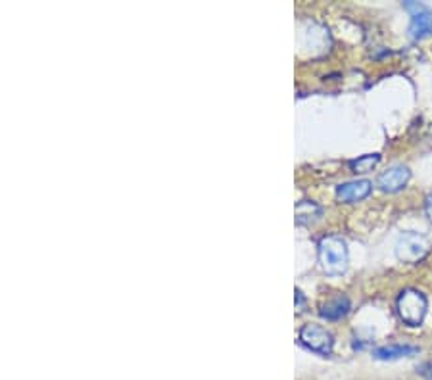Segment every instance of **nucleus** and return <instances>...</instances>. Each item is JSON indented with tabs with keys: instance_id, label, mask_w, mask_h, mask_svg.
Wrapping results in <instances>:
<instances>
[{
	"instance_id": "0eeeda50",
	"label": "nucleus",
	"mask_w": 432,
	"mask_h": 380,
	"mask_svg": "<svg viewBox=\"0 0 432 380\" xmlns=\"http://www.w3.org/2000/svg\"><path fill=\"white\" fill-rule=\"evenodd\" d=\"M371 190H373V184H371V181H367V179L350 181V183L340 184V186L336 189V198H338V202L354 203L369 196Z\"/></svg>"
},
{
	"instance_id": "20e7f679",
	"label": "nucleus",
	"mask_w": 432,
	"mask_h": 380,
	"mask_svg": "<svg viewBox=\"0 0 432 380\" xmlns=\"http://www.w3.org/2000/svg\"><path fill=\"white\" fill-rule=\"evenodd\" d=\"M300 342L304 346L315 352L319 355H328L333 352V335L328 332L327 328L321 327V325H315V323H309V325H304L300 328Z\"/></svg>"
},
{
	"instance_id": "f257e3e1",
	"label": "nucleus",
	"mask_w": 432,
	"mask_h": 380,
	"mask_svg": "<svg viewBox=\"0 0 432 380\" xmlns=\"http://www.w3.org/2000/svg\"><path fill=\"white\" fill-rule=\"evenodd\" d=\"M317 254H319V265L327 275H342L346 271L348 246L340 236H323Z\"/></svg>"
},
{
	"instance_id": "39448f33",
	"label": "nucleus",
	"mask_w": 432,
	"mask_h": 380,
	"mask_svg": "<svg viewBox=\"0 0 432 380\" xmlns=\"http://www.w3.org/2000/svg\"><path fill=\"white\" fill-rule=\"evenodd\" d=\"M406 10L411 12V23H409V37L413 40L425 39L432 35V12L419 2H406Z\"/></svg>"
},
{
	"instance_id": "9b49d317",
	"label": "nucleus",
	"mask_w": 432,
	"mask_h": 380,
	"mask_svg": "<svg viewBox=\"0 0 432 380\" xmlns=\"http://www.w3.org/2000/svg\"><path fill=\"white\" fill-rule=\"evenodd\" d=\"M380 162L379 154H367V156H360L354 162H350V167L354 173H369L377 167Z\"/></svg>"
},
{
	"instance_id": "1a4fd4ad",
	"label": "nucleus",
	"mask_w": 432,
	"mask_h": 380,
	"mask_svg": "<svg viewBox=\"0 0 432 380\" xmlns=\"http://www.w3.org/2000/svg\"><path fill=\"white\" fill-rule=\"evenodd\" d=\"M417 352V347L407 346V344H388V346L377 347L373 352L375 359L380 361H392L399 359V357H407Z\"/></svg>"
},
{
	"instance_id": "423d86ee",
	"label": "nucleus",
	"mask_w": 432,
	"mask_h": 380,
	"mask_svg": "<svg viewBox=\"0 0 432 380\" xmlns=\"http://www.w3.org/2000/svg\"><path fill=\"white\" fill-rule=\"evenodd\" d=\"M409 177H411V173L406 165H392L377 177V186L382 192H398L406 186Z\"/></svg>"
},
{
	"instance_id": "f03ea898",
	"label": "nucleus",
	"mask_w": 432,
	"mask_h": 380,
	"mask_svg": "<svg viewBox=\"0 0 432 380\" xmlns=\"http://www.w3.org/2000/svg\"><path fill=\"white\" fill-rule=\"evenodd\" d=\"M396 311L399 319L409 327H419L426 315V298L421 290H401L396 300Z\"/></svg>"
},
{
	"instance_id": "9d476101",
	"label": "nucleus",
	"mask_w": 432,
	"mask_h": 380,
	"mask_svg": "<svg viewBox=\"0 0 432 380\" xmlns=\"http://www.w3.org/2000/svg\"><path fill=\"white\" fill-rule=\"evenodd\" d=\"M317 217H321V208L317 203L309 202V200H301L296 206V223L308 225L315 221Z\"/></svg>"
},
{
	"instance_id": "f8f14e48",
	"label": "nucleus",
	"mask_w": 432,
	"mask_h": 380,
	"mask_svg": "<svg viewBox=\"0 0 432 380\" xmlns=\"http://www.w3.org/2000/svg\"><path fill=\"white\" fill-rule=\"evenodd\" d=\"M425 213H426V217L431 219V223H432V194H428L425 200Z\"/></svg>"
},
{
	"instance_id": "7ed1b4c3",
	"label": "nucleus",
	"mask_w": 432,
	"mask_h": 380,
	"mask_svg": "<svg viewBox=\"0 0 432 380\" xmlns=\"http://www.w3.org/2000/svg\"><path fill=\"white\" fill-rule=\"evenodd\" d=\"M431 244L419 233H404L396 244V256L404 263H417L428 254Z\"/></svg>"
},
{
	"instance_id": "ddd939ff",
	"label": "nucleus",
	"mask_w": 432,
	"mask_h": 380,
	"mask_svg": "<svg viewBox=\"0 0 432 380\" xmlns=\"http://www.w3.org/2000/svg\"><path fill=\"white\" fill-rule=\"evenodd\" d=\"M304 308V296H301L300 290H296V309H300Z\"/></svg>"
},
{
	"instance_id": "6e6552de",
	"label": "nucleus",
	"mask_w": 432,
	"mask_h": 380,
	"mask_svg": "<svg viewBox=\"0 0 432 380\" xmlns=\"http://www.w3.org/2000/svg\"><path fill=\"white\" fill-rule=\"evenodd\" d=\"M348 311H350V300L342 294L328 298L327 302L321 306V309H319L323 319H328V321H338L342 317H346Z\"/></svg>"
}]
</instances>
